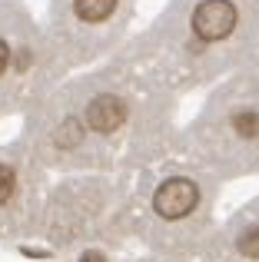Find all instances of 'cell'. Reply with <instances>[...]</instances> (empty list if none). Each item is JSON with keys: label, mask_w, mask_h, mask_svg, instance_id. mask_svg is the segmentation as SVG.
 <instances>
[{"label": "cell", "mask_w": 259, "mask_h": 262, "mask_svg": "<svg viewBox=\"0 0 259 262\" xmlns=\"http://www.w3.org/2000/svg\"><path fill=\"white\" fill-rule=\"evenodd\" d=\"M40 169L24 146L0 149V236L27 229L44 212Z\"/></svg>", "instance_id": "obj_6"}, {"label": "cell", "mask_w": 259, "mask_h": 262, "mask_svg": "<svg viewBox=\"0 0 259 262\" xmlns=\"http://www.w3.org/2000/svg\"><path fill=\"white\" fill-rule=\"evenodd\" d=\"M67 60L44 27L24 13L0 17V110L37 106L53 86Z\"/></svg>", "instance_id": "obj_5"}, {"label": "cell", "mask_w": 259, "mask_h": 262, "mask_svg": "<svg viewBox=\"0 0 259 262\" xmlns=\"http://www.w3.org/2000/svg\"><path fill=\"white\" fill-rule=\"evenodd\" d=\"M176 153L216 179L259 173V63L220 80Z\"/></svg>", "instance_id": "obj_4"}, {"label": "cell", "mask_w": 259, "mask_h": 262, "mask_svg": "<svg viewBox=\"0 0 259 262\" xmlns=\"http://www.w3.org/2000/svg\"><path fill=\"white\" fill-rule=\"evenodd\" d=\"M176 143L173 90L123 57L53 86L33 106L20 146L44 169L117 173L166 163Z\"/></svg>", "instance_id": "obj_1"}, {"label": "cell", "mask_w": 259, "mask_h": 262, "mask_svg": "<svg viewBox=\"0 0 259 262\" xmlns=\"http://www.w3.org/2000/svg\"><path fill=\"white\" fill-rule=\"evenodd\" d=\"M203 262H259V199L243 206L203 249Z\"/></svg>", "instance_id": "obj_7"}, {"label": "cell", "mask_w": 259, "mask_h": 262, "mask_svg": "<svg viewBox=\"0 0 259 262\" xmlns=\"http://www.w3.org/2000/svg\"><path fill=\"white\" fill-rule=\"evenodd\" d=\"M156 262H180V259H163V256H160V259H156Z\"/></svg>", "instance_id": "obj_8"}, {"label": "cell", "mask_w": 259, "mask_h": 262, "mask_svg": "<svg viewBox=\"0 0 259 262\" xmlns=\"http://www.w3.org/2000/svg\"><path fill=\"white\" fill-rule=\"evenodd\" d=\"M216 176L183 160L160 173L143 192L130 196V232L163 259H203V249L216 232Z\"/></svg>", "instance_id": "obj_3"}, {"label": "cell", "mask_w": 259, "mask_h": 262, "mask_svg": "<svg viewBox=\"0 0 259 262\" xmlns=\"http://www.w3.org/2000/svg\"><path fill=\"white\" fill-rule=\"evenodd\" d=\"M130 60L169 90L220 83L259 63V10L246 0H189L156 20Z\"/></svg>", "instance_id": "obj_2"}]
</instances>
